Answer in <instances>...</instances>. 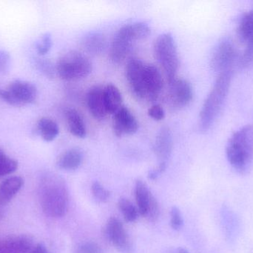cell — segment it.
<instances>
[{"label": "cell", "mask_w": 253, "mask_h": 253, "mask_svg": "<svg viewBox=\"0 0 253 253\" xmlns=\"http://www.w3.org/2000/svg\"><path fill=\"white\" fill-rule=\"evenodd\" d=\"M39 199L47 216H65L69 206V193L65 180L54 172L43 174L39 183Z\"/></svg>", "instance_id": "obj_1"}, {"label": "cell", "mask_w": 253, "mask_h": 253, "mask_svg": "<svg viewBox=\"0 0 253 253\" xmlns=\"http://www.w3.org/2000/svg\"><path fill=\"white\" fill-rule=\"evenodd\" d=\"M227 160L240 174L249 172L253 161V127L246 126L236 131L227 143Z\"/></svg>", "instance_id": "obj_2"}, {"label": "cell", "mask_w": 253, "mask_h": 253, "mask_svg": "<svg viewBox=\"0 0 253 253\" xmlns=\"http://www.w3.org/2000/svg\"><path fill=\"white\" fill-rule=\"evenodd\" d=\"M232 76V71L219 74L205 100L199 115V128L202 132L208 131L212 126L221 112L230 90Z\"/></svg>", "instance_id": "obj_3"}, {"label": "cell", "mask_w": 253, "mask_h": 253, "mask_svg": "<svg viewBox=\"0 0 253 253\" xmlns=\"http://www.w3.org/2000/svg\"><path fill=\"white\" fill-rule=\"evenodd\" d=\"M154 54L169 83L176 78L179 58L175 40L170 33H164L157 37L154 43Z\"/></svg>", "instance_id": "obj_4"}, {"label": "cell", "mask_w": 253, "mask_h": 253, "mask_svg": "<svg viewBox=\"0 0 253 253\" xmlns=\"http://www.w3.org/2000/svg\"><path fill=\"white\" fill-rule=\"evenodd\" d=\"M56 69L62 80H77L90 75L92 72V63L85 55L72 51L59 58Z\"/></svg>", "instance_id": "obj_5"}, {"label": "cell", "mask_w": 253, "mask_h": 253, "mask_svg": "<svg viewBox=\"0 0 253 253\" xmlns=\"http://www.w3.org/2000/svg\"><path fill=\"white\" fill-rule=\"evenodd\" d=\"M38 91L35 85L25 80L11 82L7 89L0 93V98L13 106H22L34 103L37 101Z\"/></svg>", "instance_id": "obj_6"}, {"label": "cell", "mask_w": 253, "mask_h": 253, "mask_svg": "<svg viewBox=\"0 0 253 253\" xmlns=\"http://www.w3.org/2000/svg\"><path fill=\"white\" fill-rule=\"evenodd\" d=\"M238 57L236 46L231 39L228 37L218 42L212 51L211 65L212 69L217 72L232 71L231 67Z\"/></svg>", "instance_id": "obj_7"}, {"label": "cell", "mask_w": 253, "mask_h": 253, "mask_svg": "<svg viewBox=\"0 0 253 253\" xmlns=\"http://www.w3.org/2000/svg\"><path fill=\"white\" fill-rule=\"evenodd\" d=\"M134 41H135V39L132 34L130 25L122 27L114 36L111 43L110 50L111 60L114 63H122L129 54Z\"/></svg>", "instance_id": "obj_8"}, {"label": "cell", "mask_w": 253, "mask_h": 253, "mask_svg": "<svg viewBox=\"0 0 253 253\" xmlns=\"http://www.w3.org/2000/svg\"><path fill=\"white\" fill-rule=\"evenodd\" d=\"M107 239L121 253H132L133 247L126 233L124 224L119 218L111 217L107 221L105 228Z\"/></svg>", "instance_id": "obj_9"}, {"label": "cell", "mask_w": 253, "mask_h": 253, "mask_svg": "<svg viewBox=\"0 0 253 253\" xmlns=\"http://www.w3.org/2000/svg\"><path fill=\"white\" fill-rule=\"evenodd\" d=\"M146 64L138 58L128 61L126 66V77L133 95L138 99H146L144 75Z\"/></svg>", "instance_id": "obj_10"}, {"label": "cell", "mask_w": 253, "mask_h": 253, "mask_svg": "<svg viewBox=\"0 0 253 253\" xmlns=\"http://www.w3.org/2000/svg\"><path fill=\"white\" fill-rule=\"evenodd\" d=\"M168 101L173 108L180 109L187 106L193 101V86L188 80L175 78L169 82Z\"/></svg>", "instance_id": "obj_11"}, {"label": "cell", "mask_w": 253, "mask_h": 253, "mask_svg": "<svg viewBox=\"0 0 253 253\" xmlns=\"http://www.w3.org/2000/svg\"><path fill=\"white\" fill-rule=\"evenodd\" d=\"M237 34L241 41L246 46L241 60L247 65L253 61V9L241 19Z\"/></svg>", "instance_id": "obj_12"}, {"label": "cell", "mask_w": 253, "mask_h": 253, "mask_svg": "<svg viewBox=\"0 0 253 253\" xmlns=\"http://www.w3.org/2000/svg\"><path fill=\"white\" fill-rule=\"evenodd\" d=\"M113 128L117 137L133 135L138 130V123L133 114L123 106L114 114Z\"/></svg>", "instance_id": "obj_13"}, {"label": "cell", "mask_w": 253, "mask_h": 253, "mask_svg": "<svg viewBox=\"0 0 253 253\" xmlns=\"http://www.w3.org/2000/svg\"><path fill=\"white\" fill-rule=\"evenodd\" d=\"M173 148L172 132L168 126H164L158 132L153 146V151L159 163H168Z\"/></svg>", "instance_id": "obj_14"}, {"label": "cell", "mask_w": 253, "mask_h": 253, "mask_svg": "<svg viewBox=\"0 0 253 253\" xmlns=\"http://www.w3.org/2000/svg\"><path fill=\"white\" fill-rule=\"evenodd\" d=\"M146 99L155 101L158 99L163 89V78L157 67L146 65L144 75Z\"/></svg>", "instance_id": "obj_15"}, {"label": "cell", "mask_w": 253, "mask_h": 253, "mask_svg": "<svg viewBox=\"0 0 253 253\" xmlns=\"http://www.w3.org/2000/svg\"><path fill=\"white\" fill-rule=\"evenodd\" d=\"M87 103L90 114L96 120H102L108 114L104 99V89L101 86L90 88L87 93Z\"/></svg>", "instance_id": "obj_16"}, {"label": "cell", "mask_w": 253, "mask_h": 253, "mask_svg": "<svg viewBox=\"0 0 253 253\" xmlns=\"http://www.w3.org/2000/svg\"><path fill=\"white\" fill-rule=\"evenodd\" d=\"M33 244V239L29 236H10L0 241V253H28Z\"/></svg>", "instance_id": "obj_17"}, {"label": "cell", "mask_w": 253, "mask_h": 253, "mask_svg": "<svg viewBox=\"0 0 253 253\" xmlns=\"http://www.w3.org/2000/svg\"><path fill=\"white\" fill-rule=\"evenodd\" d=\"M83 159H84V154L80 149H70L59 156L56 164L62 170H77L83 163Z\"/></svg>", "instance_id": "obj_18"}, {"label": "cell", "mask_w": 253, "mask_h": 253, "mask_svg": "<svg viewBox=\"0 0 253 253\" xmlns=\"http://www.w3.org/2000/svg\"><path fill=\"white\" fill-rule=\"evenodd\" d=\"M23 184V179L19 176L10 177L4 180L0 184V203H9L21 190Z\"/></svg>", "instance_id": "obj_19"}, {"label": "cell", "mask_w": 253, "mask_h": 253, "mask_svg": "<svg viewBox=\"0 0 253 253\" xmlns=\"http://www.w3.org/2000/svg\"><path fill=\"white\" fill-rule=\"evenodd\" d=\"M83 49L92 54H100L105 50L106 40L105 36L100 32H90L84 36L82 40Z\"/></svg>", "instance_id": "obj_20"}, {"label": "cell", "mask_w": 253, "mask_h": 253, "mask_svg": "<svg viewBox=\"0 0 253 253\" xmlns=\"http://www.w3.org/2000/svg\"><path fill=\"white\" fill-rule=\"evenodd\" d=\"M65 118L70 132L77 138H84L87 135L86 126L83 117L78 111L70 108L65 111Z\"/></svg>", "instance_id": "obj_21"}, {"label": "cell", "mask_w": 253, "mask_h": 253, "mask_svg": "<svg viewBox=\"0 0 253 253\" xmlns=\"http://www.w3.org/2000/svg\"><path fill=\"white\" fill-rule=\"evenodd\" d=\"M104 99L108 114L110 113L114 115L122 107L124 106L121 92L114 85L108 84L104 88Z\"/></svg>", "instance_id": "obj_22"}, {"label": "cell", "mask_w": 253, "mask_h": 253, "mask_svg": "<svg viewBox=\"0 0 253 253\" xmlns=\"http://www.w3.org/2000/svg\"><path fill=\"white\" fill-rule=\"evenodd\" d=\"M135 202L140 215L145 217L147 206L151 199L152 193L149 190L148 187L142 180H136L134 187Z\"/></svg>", "instance_id": "obj_23"}, {"label": "cell", "mask_w": 253, "mask_h": 253, "mask_svg": "<svg viewBox=\"0 0 253 253\" xmlns=\"http://www.w3.org/2000/svg\"><path fill=\"white\" fill-rule=\"evenodd\" d=\"M37 129L43 140L46 142H51L57 138L59 133L57 123L47 117H42L37 123Z\"/></svg>", "instance_id": "obj_24"}, {"label": "cell", "mask_w": 253, "mask_h": 253, "mask_svg": "<svg viewBox=\"0 0 253 253\" xmlns=\"http://www.w3.org/2000/svg\"><path fill=\"white\" fill-rule=\"evenodd\" d=\"M118 206L126 222L133 223L138 219L140 215L138 208L129 199L121 198L119 200Z\"/></svg>", "instance_id": "obj_25"}, {"label": "cell", "mask_w": 253, "mask_h": 253, "mask_svg": "<svg viewBox=\"0 0 253 253\" xmlns=\"http://www.w3.org/2000/svg\"><path fill=\"white\" fill-rule=\"evenodd\" d=\"M17 168L18 162L0 149V178L13 173Z\"/></svg>", "instance_id": "obj_26"}, {"label": "cell", "mask_w": 253, "mask_h": 253, "mask_svg": "<svg viewBox=\"0 0 253 253\" xmlns=\"http://www.w3.org/2000/svg\"><path fill=\"white\" fill-rule=\"evenodd\" d=\"M91 192L93 198L99 203H105L111 198V192L107 190L99 181H95L92 184Z\"/></svg>", "instance_id": "obj_27"}, {"label": "cell", "mask_w": 253, "mask_h": 253, "mask_svg": "<svg viewBox=\"0 0 253 253\" xmlns=\"http://www.w3.org/2000/svg\"><path fill=\"white\" fill-rule=\"evenodd\" d=\"M131 30L135 40H142L148 37L151 30L145 22H138L130 24Z\"/></svg>", "instance_id": "obj_28"}, {"label": "cell", "mask_w": 253, "mask_h": 253, "mask_svg": "<svg viewBox=\"0 0 253 253\" xmlns=\"http://www.w3.org/2000/svg\"><path fill=\"white\" fill-rule=\"evenodd\" d=\"M159 215H160V206H159V202L155 196L152 195L144 218H147L149 221L155 222L159 219Z\"/></svg>", "instance_id": "obj_29"}, {"label": "cell", "mask_w": 253, "mask_h": 253, "mask_svg": "<svg viewBox=\"0 0 253 253\" xmlns=\"http://www.w3.org/2000/svg\"><path fill=\"white\" fill-rule=\"evenodd\" d=\"M223 224L225 227L226 230L229 233V236H232V233L236 231L237 227V219L235 218L233 213L227 208H224L222 210Z\"/></svg>", "instance_id": "obj_30"}, {"label": "cell", "mask_w": 253, "mask_h": 253, "mask_svg": "<svg viewBox=\"0 0 253 253\" xmlns=\"http://www.w3.org/2000/svg\"><path fill=\"white\" fill-rule=\"evenodd\" d=\"M169 224L171 228L175 231H179L184 226L182 214L177 206H173L171 208Z\"/></svg>", "instance_id": "obj_31"}, {"label": "cell", "mask_w": 253, "mask_h": 253, "mask_svg": "<svg viewBox=\"0 0 253 253\" xmlns=\"http://www.w3.org/2000/svg\"><path fill=\"white\" fill-rule=\"evenodd\" d=\"M37 68L41 71L46 77L48 78H53L56 72V67L53 66V64L47 59H37Z\"/></svg>", "instance_id": "obj_32"}, {"label": "cell", "mask_w": 253, "mask_h": 253, "mask_svg": "<svg viewBox=\"0 0 253 253\" xmlns=\"http://www.w3.org/2000/svg\"><path fill=\"white\" fill-rule=\"evenodd\" d=\"M73 253H104V251L97 243L87 242L79 245Z\"/></svg>", "instance_id": "obj_33"}, {"label": "cell", "mask_w": 253, "mask_h": 253, "mask_svg": "<svg viewBox=\"0 0 253 253\" xmlns=\"http://www.w3.org/2000/svg\"><path fill=\"white\" fill-rule=\"evenodd\" d=\"M52 47V37L50 34H45L42 36L40 41L37 43V53L40 56L48 53Z\"/></svg>", "instance_id": "obj_34"}, {"label": "cell", "mask_w": 253, "mask_h": 253, "mask_svg": "<svg viewBox=\"0 0 253 253\" xmlns=\"http://www.w3.org/2000/svg\"><path fill=\"white\" fill-rule=\"evenodd\" d=\"M10 66V56L8 52L0 50V74H5Z\"/></svg>", "instance_id": "obj_35"}, {"label": "cell", "mask_w": 253, "mask_h": 253, "mask_svg": "<svg viewBox=\"0 0 253 253\" xmlns=\"http://www.w3.org/2000/svg\"><path fill=\"white\" fill-rule=\"evenodd\" d=\"M148 115L153 120L160 121V120L165 118V110L160 105L156 104V105H153L151 108H149Z\"/></svg>", "instance_id": "obj_36"}, {"label": "cell", "mask_w": 253, "mask_h": 253, "mask_svg": "<svg viewBox=\"0 0 253 253\" xmlns=\"http://www.w3.org/2000/svg\"><path fill=\"white\" fill-rule=\"evenodd\" d=\"M167 167H168V163H159L157 168L149 172L147 177H148L149 179L151 180V181H156V180H157L158 178L165 172Z\"/></svg>", "instance_id": "obj_37"}, {"label": "cell", "mask_w": 253, "mask_h": 253, "mask_svg": "<svg viewBox=\"0 0 253 253\" xmlns=\"http://www.w3.org/2000/svg\"><path fill=\"white\" fill-rule=\"evenodd\" d=\"M31 253H51L43 244H38L34 247Z\"/></svg>", "instance_id": "obj_38"}, {"label": "cell", "mask_w": 253, "mask_h": 253, "mask_svg": "<svg viewBox=\"0 0 253 253\" xmlns=\"http://www.w3.org/2000/svg\"><path fill=\"white\" fill-rule=\"evenodd\" d=\"M178 253H190L187 251L185 248H178Z\"/></svg>", "instance_id": "obj_39"}, {"label": "cell", "mask_w": 253, "mask_h": 253, "mask_svg": "<svg viewBox=\"0 0 253 253\" xmlns=\"http://www.w3.org/2000/svg\"><path fill=\"white\" fill-rule=\"evenodd\" d=\"M1 89H0V93H1Z\"/></svg>", "instance_id": "obj_40"}]
</instances>
